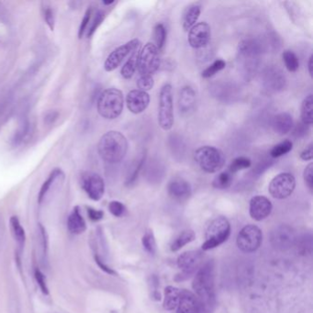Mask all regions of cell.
<instances>
[{"instance_id": "39", "label": "cell", "mask_w": 313, "mask_h": 313, "mask_svg": "<svg viewBox=\"0 0 313 313\" xmlns=\"http://www.w3.org/2000/svg\"><path fill=\"white\" fill-rule=\"evenodd\" d=\"M142 241H143L144 247L149 254H151V255L155 254V252H156V241L154 239L153 231L149 230V231L145 232V235L143 236Z\"/></svg>"}, {"instance_id": "52", "label": "cell", "mask_w": 313, "mask_h": 313, "mask_svg": "<svg viewBox=\"0 0 313 313\" xmlns=\"http://www.w3.org/2000/svg\"><path fill=\"white\" fill-rule=\"evenodd\" d=\"M58 116H59V113L57 111H49L44 118V121L47 124H52L56 121Z\"/></svg>"}, {"instance_id": "35", "label": "cell", "mask_w": 313, "mask_h": 313, "mask_svg": "<svg viewBox=\"0 0 313 313\" xmlns=\"http://www.w3.org/2000/svg\"><path fill=\"white\" fill-rule=\"evenodd\" d=\"M154 40H155V46L159 49V51L164 48L166 40V27L162 23H158L154 27Z\"/></svg>"}, {"instance_id": "53", "label": "cell", "mask_w": 313, "mask_h": 313, "mask_svg": "<svg viewBox=\"0 0 313 313\" xmlns=\"http://www.w3.org/2000/svg\"><path fill=\"white\" fill-rule=\"evenodd\" d=\"M308 69H309V74L311 76H313V55L309 58V63H308Z\"/></svg>"}, {"instance_id": "41", "label": "cell", "mask_w": 313, "mask_h": 313, "mask_svg": "<svg viewBox=\"0 0 313 313\" xmlns=\"http://www.w3.org/2000/svg\"><path fill=\"white\" fill-rule=\"evenodd\" d=\"M137 86L139 88V90L142 91H148L153 89L154 86V81H153L152 75H139V78L137 80Z\"/></svg>"}, {"instance_id": "18", "label": "cell", "mask_w": 313, "mask_h": 313, "mask_svg": "<svg viewBox=\"0 0 313 313\" xmlns=\"http://www.w3.org/2000/svg\"><path fill=\"white\" fill-rule=\"evenodd\" d=\"M177 313H201L199 298L191 291L185 289L180 291Z\"/></svg>"}, {"instance_id": "42", "label": "cell", "mask_w": 313, "mask_h": 313, "mask_svg": "<svg viewBox=\"0 0 313 313\" xmlns=\"http://www.w3.org/2000/svg\"><path fill=\"white\" fill-rule=\"evenodd\" d=\"M145 161V155H143L142 158L140 159V161H138L136 164L134 165V167L131 170L130 174H129V177H127V180H126V183H125L126 185H132V184L135 182V180H136L137 177H138V175H139V172L141 171V169L143 167V165H144Z\"/></svg>"}, {"instance_id": "23", "label": "cell", "mask_w": 313, "mask_h": 313, "mask_svg": "<svg viewBox=\"0 0 313 313\" xmlns=\"http://www.w3.org/2000/svg\"><path fill=\"white\" fill-rule=\"evenodd\" d=\"M265 87L271 90H279L285 87V76L276 68H270L265 73Z\"/></svg>"}, {"instance_id": "4", "label": "cell", "mask_w": 313, "mask_h": 313, "mask_svg": "<svg viewBox=\"0 0 313 313\" xmlns=\"http://www.w3.org/2000/svg\"><path fill=\"white\" fill-rule=\"evenodd\" d=\"M194 159L200 168L208 174L221 171L226 163L224 153L213 146H202L197 149L194 153Z\"/></svg>"}, {"instance_id": "7", "label": "cell", "mask_w": 313, "mask_h": 313, "mask_svg": "<svg viewBox=\"0 0 313 313\" xmlns=\"http://www.w3.org/2000/svg\"><path fill=\"white\" fill-rule=\"evenodd\" d=\"M160 51L152 42H148L139 53L138 72L139 75H152L160 67Z\"/></svg>"}, {"instance_id": "30", "label": "cell", "mask_w": 313, "mask_h": 313, "mask_svg": "<svg viewBox=\"0 0 313 313\" xmlns=\"http://www.w3.org/2000/svg\"><path fill=\"white\" fill-rule=\"evenodd\" d=\"M30 129H31V123L28 120V118L27 117L22 118L20 123H19V126L17 129L16 133L12 139V145H15V146L20 145L29 135Z\"/></svg>"}, {"instance_id": "38", "label": "cell", "mask_w": 313, "mask_h": 313, "mask_svg": "<svg viewBox=\"0 0 313 313\" xmlns=\"http://www.w3.org/2000/svg\"><path fill=\"white\" fill-rule=\"evenodd\" d=\"M42 17H43V19L45 21V23L48 25L49 28L51 31H54L55 30V11L54 9L52 8V7L43 2L42 3Z\"/></svg>"}, {"instance_id": "12", "label": "cell", "mask_w": 313, "mask_h": 313, "mask_svg": "<svg viewBox=\"0 0 313 313\" xmlns=\"http://www.w3.org/2000/svg\"><path fill=\"white\" fill-rule=\"evenodd\" d=\"M270 241L275 248L283 251L289 249L297 242V236L290 226L280 225L272 231Z\"/></svg>"}, {"instance_id": "36", "label": "cell", "mask_w": 313, "mask_h": 313, "mask_svg": "<svg viewBox=\"0 0 313 313\" xmlns=\"http://www.w3.org/2000/svg\"><path fill=\"white\" fill-rule=\"evenodd\" d=\"M251 166H252V161L250 160L249 158L244 157V156H240V157L235 158L231 163V165L229 166V172L233 174V173H236V172L241 171L243 169L249 168Z\"/></svg>"}, {"instance_id": "24", "label": "cell", "mask_w": 313, "mask_h": 313, "mask_svg": "<svg viewBox=\"0 0 313 313\" xmlns=\"http://www.w3.org/2000/svg\"><path fill=\"white\" fill-rule=\"evenodd\" d=\"M201 7L199 4H192L185 8L184 15H183V29L185 32L190 30L193 26L197 24V21L201 16Z\"/></svg>"}, {"instance_id": "25", "label": "cell", "mask_w": 313, "mask_h": 313, "mask_svg": "<svg viewBox=\"0 0 313 313\" xmlns=\"http://www.w3.org/2000/svg\"><path fill=\"white\" fill-rule=\"evenodd\" d=\"M10 228L12 231V234L16 240L18 252L21 253L24 248L25 242H26V233H25L24 228L20 224L19 220L16 216H12L9 220Z\"/></svg>"}, {"instance_id": "5", "label": "cell", "mask_w": 313, "mask_h": 313, "mask_svg": "<svg viewBox=\"0 0 313 313\" xmlns=\"http://www.w3.org/2000/svg\"><path fill=\"white\" fill-rule=\"evenodd\" d=\"M231 233V224L225 217L215 218L210 221L206 231V241L202 244L204 251L216 248L228 240Z\"/></svg>"}, {"instance_id": "20", "label": "cell", "mask_w": 313, "mask_h": 313, "mask_svg": "<svg viewBox=\"0 0 313 313\" xmlns=\"http://www.w3.org/2000/svg\"><path fill=\"white\" fill-rule=\"evenodd\" d=\"M196 93L191 87H184L181 89L178 98V106L180 112L189 114L193 111L196 106Z\"/></svg>"}, {"instance_id": "37", "label": "cell", "mask_w": 313, "mask_h": 313, "mask_svg": "<svg viewBox=\"0 0 313 313\" xmlns=\"http://www.w3.org/2000/svg\"><path fill=\"white\" fill-rule=\"evenodd\" d=\"M225 66H226L225 61L221 60V59H218L215 62H213L209 66H208V67L202 72L201 75H202V77H204V78H209V77L215 75L218 72L223 70Z\"/></svg>"}, {"instance_id": "10", "label": "cell", "mask_w": 313, "mask_h": 313, "mask_svg": "<svg viewBox=\"0 0 313 313\" xmlns=\"http://www.w3.org/2000/svg\"><path fill=\"white\" fill-rule=\"evenodd\" d=\"M140 44V40L133 39L115 49L105 61V70L107 72H112L115 69H117L126 57L131 55L137 49H139Z\"/></svg>"}, {"instance_id": "27", "label": "cell", "mask_w": 313, "mask_h": 313, "mask_svg": "<svg viewBox=\"0 0 313 313\" xmlns=\"http://www.w3.org/2000/svg\"><path fill=\"white\" fill-rule=\"evenodd\" d=\"M180 297V290L169 286L165 289V299H164V308L166 311H173L177 309Z\"/></svg>"}, {"instance_id": "46", "label": "cell", "mask_w": 313, "mask_h": 313, "mask_svg": "<svg viewBox=\"0 0 313 313\" xmlns=\"http://www.w3.org/2000/svg\"><path fill=\"white\" fill-rule=\"evenodd\" d=\"M298 248L300 250L301 254H311L312 250H313V240H312V236H304L303 238H301L300 240V243L298 245Z\"/></svg>"}, {"instance_id": "26", "label": "cell", "mask_w": 313, "mask_h": 313, "mask_svg": "<svg viewBox=\"0 0 313 313\" xmlns=\"http://www.w3.org/2000/svg\"><path fill=\"white\" fill-rule=\"evenodd\" d=\"M64 175L63 173V171L61 169L55 168L54 169L50 176H49L47 180L42 184L41 187H40V192H39V195H38V202L39 204H41L42 201L45 200L47 194H48L52 185H54V184L55 183L58 178H64Z\"/></svg>"}, {"instance_id": "11", "label": "cell", "mask_w": 313, "mask_h": 313, "mask_svg": "<svg viewBox=\"0 0 313 313\" xmlns=\"http://www.w3.org/2000/svg\"><path fill=\"white\" fill-rule=\"evenodd\" d=\"M202 256L200 252L188 251L180 255L177 259V265L182 270V273L177 276L176 280H185L190 277L200 266Z\"/></svg>"}, {"instance_id": "31", "label": "cell", "mask_w": 313, "mask_h": 313, "mask_svg": "<svg viewBox=\"0 0 313 313\" xmlns=\"http://www.w3.org/2000/svg\"><path fill=\"white\" fill-rule=\"evenodd\" d=\"M195 239V233L191 230L184 231L183 233H180L176 240L172 242L171 244V250L173 252H177L178 250L184 247L185 244L191 242Z\"/></svg>"}, {"instance_id": "9", "label": "cell", "mask_w": 313, "mask_h": 313, "mask_svg": "<svg viewBox=\"0 0 313 313\" xmlns=\"http://www.w3.org/2000/svg\"><path fill=\"white\" fill-rule=\"evenodd\" d=\"M262 241V231L256 225H246L238 234L237 245L244 253H253L260 247Z\"/></svg>"}, {"instance_id": "19", "label": "cell", "mask_w": 313, "mask_h": 313, "mask_svg": "<svg viewBox=\"0 0 313 313\" xmlns=\"http://www.w3.org/2000/svg\"><path fill=\"white\" fill-rule=\"evenodd\" d=\"M167 191L175 201H186L191 195V186L183 178H175L169 182Z\"/></svg>"}, {"instance_id": "16", "label": "cell", "mask_w": 313, "mask_h": 313, "mask_svg": "<svg viewBox=\"0 0 313 313\" xmlns=\"http://www.w3.org/2000/svg\"><path fill=\"white\" fill-rule=\"evenodd\" d=\"M272 203L266 197L256 196L250 201V216L257 221H263L271 214Z\"/></svg>"}, {"instance_id": "45", "label": "cell", "mask_w": 313, "mask_h": 313, "mask_svg": "<svg viewBox=\"0 0 313 313\" xmlns=\"http://www.w3.org/2000/svg\"><path fill=\"white\" fill-rule=\"evenodd\" d=\"M39 231H40V244L42 249V255L43 257H47L48 253V235L46 233L45 228L42 225L39 224Z\"/></svg>"}, {"instance_id": "28", "label": "cell", "mask_w": 313, "mask_h": 313, "mask_svg": "<svg viewBox=\"0 0 313 313\" xmlns=\"http://www.w3.org/2000/svg\"><path fill=\"white\" fill-rule=\"evenodd\" d=\"M139 49L134 51L128 59V61L121 68V74L123 78L125 79H130L133 74L136 72L138 68V58H139Z\"/></svg>"}, {"instance_id": "21", "label": "cell", "mask_w": 313, "mask_h": 313, "mask_svg": "<svg viewBox=\"0 0 313 313\" xmlns=\"http://www.w3.org/2000/svg\"><path fill=\"white\" fill-rule=\"evenodd\" d=\"M274 131L279 135L288 134L293 128L292 116L288 112H281L274 117L272 122Z\"/></svg>"}, {"instance_id": "51", "label": "cell", "mask_w": 313, "mask_h": 313, "mask_svg": "<svg viewBox=\"0 0 313 313\" xmlns=\"http://www.w3.org/2000/svg\"><path fill=\"white\" fill-rule=\"evenodd\" d=\"M95 260L97 265L104 271L106 273L110 274V275H116V272L113 270L112 268H110L109 265H106L104 261H102V259L98 256H95Z\"/></svg>"}, {"instance_id": "47", "label": "cell", "mask_w": 313, "mask_h": 313, "mask_svg": "<svg viewBox=\"0 0 313 313\" xmlns=\"http://www.w3.org/2000/svg\"><path fill=\"white\" fill-rule=\"evenodd\" d=\"M303 177H304V182H305L307 186L310 188V190L313 189V163L309 164L306 166L304 173H303Z\"/></svg>"}, {"instance_id": "29", "label": "cell", "mask_w": 313, "mask_h": 313, "mask_svg": "<svg viewBox=\"0 0 313 313\" xmlns=\"http://www.w3.org/2000/svg\"><path fill=\"white\" fill-rule=\"evenodd\" d=\"M313 95H309L306 96L301 104V110H300V116L301 121L304 125L310 126L313 122Z\"/></svg>"}, {"instance_id": "40", "label": "cell", "mask_w": 313, "mask_h": 313, "mask_svg": "<svg viewBox=\"0 0 313 313\" xmlns=\"http://www.w3.org/2000/svg\"><path fill=\"white\" fill-rule=\"evenodd\" d=\"M34 277H35V280L37 282V284H38V286L40 288V291L42 292V294L45 295V296L49 295L50 291H49L46 276H44V274L42 273L40 269L36 268L35 271H34Z\"/></svg>"}, {"instance_id": "6", "label": "cell", "mask_w": 313, "mask_h": 313, "mask_svg": "<svg viewBox=\"0 0 313 313\" xmlns=\"http://www.w3.org/2000/svg\"><path fill=\"white\" fill-rule=\"evenodd\" d=\"M158 123L164 130L171 129L174 125V105L173 90L170 84L162 87L159 96Z\"/></svg>"}, {"instance_id": "33", "label": "cell", "mask_w": 313, "mask_h": 313, "mask_svg": "<svg viewBox=\"0 0 313 313\" xmlns=\"http://www.w3.org/2000/svg\"><path fill=\"white\" fill-rule=\"evenodd\" d=\"M283 62L289 72H296L299 67V62L296 54L292 51L287 50L283 53Z\"/></svg>"}, {"instance_id": "54", "label": "cell", "mask_w": 313, "mask_h": 313, "mask_svg": "<svg viewBox=\"0 0 313 313\" xmlns=\"http://www.w3.org/2000/svg\"><path fill=\"white\" fill-rule=\"evenodd\" d=\"M113 3H114L113 0H111V1H103V4H105V5H111Z\"/></svg>"}, {"instance_id": "48", "label": "cell", "mask_w": 313, "mask_h": 313, "mask_svg": "<svg viewBox=\"0 0 313 313\" xmlns=\"http://www.w3.org/2000/svg\"><path fill=\"white\" fill-rule=\"evenodd\" d=\"M91 13H92V10L91 8H88L86 14H85V17L81 22L80 27H79V31H78V37L79 39H81L84 35L85 32L87 31V28L89 26V22H90V19H91Z\"/></svg>"}, {"instance_id": "49", "label": "cell", "mask_w": 313, "mask_h": 313, "mask_svg": "<svg viewBox=\"0 0 313 313\" xmlns=\"http://www.w3.org/2000/svg\"><path fill=\"white\" fill-rule=\"evenodd\" d=\"M88 214L89 219L93 221H98L104 217V212L102 210H97L92 208H88Z\"/></svg>"}, {"instance_id": "3", "label": "cell", "mask_w": 313, "mask_h": 313, "mask_svg": "<svg viewBox=\"0 0 313 313\" xmlns=\"http://www.w3.org/2000/svg\"><path fill=\"white\" fill-rule=\"evenodd\" d=\"M124 98L120 89L104 90L97 99L96 109L98 114L107 120L117 119L123 110Z\"/></svg>"}, {"instance_id": "17", "label": "cell", "mask_w": 313, "mask_h": 313, "mask_svg": "<svg viewBox=\"0 0 313 313\" xmlns=\"http://www.w3.org/2000/svg\"><path fill=\"white\" fill-rule=\"evenodd\" d=\"M150 103V96L147 92L134 89L126 96V104L129 110L133 114L144 112Z\"/></svg>"}, {"instance_id": "8", "label": "cell", "mask_w": 313, "mask_h": 313, "mask_svg": "<svg viewBox=\"0 0 313 313\" xmlns=\"http://www.w3.org/2000/svg\"><path fill=\"white\" fill-rule=\"evenodd\" d=\"M296 187V179L289 173H281L274 177L269 183L268 190L276 200H285L291 196Z\"/></svg>"}, {"instance_id": "22", "label": "cell", "mask_w": 313, "mask_h": 313, "mask_svg": "<svg viewBox=\"0 0 313 313\" xmlns=\"http://www.w3.org/2000/svg\"><path fill=\"white\" fill-rule=\"evenodd\" d=\"M67 227L70 233L73 234H81L85 233L87 230V223L85 219L82 216L78 207H75L73 209L71 214L68 217Z\"/></svg>"}, {"instance_id": "34", "label": "cell", "mask_w": 313, "mask_h": 313, "mask_svg": "<svg viewBox=\"0 0 313 313\" xmlns=\"http://www.w3.org/2000/svg\"><path fill=\"white\" fill-rule=\"evenodd\" d=\"M293 149V144L289 140H285L278 145H275L270 151V155L273 158H278L287 153H289Z\"/></svg>"}, {"instance_id": "14", "label": "cell", "mask_w": 313, "mask_h": 313, "mask_svg": "<svg viewBox=\"0 0 313 313\" xmlns=\"http://www.w3.org/2000/svg\"><path fill=\"white\" fill-rule=\"evenodd\" d=\"M82 186L92 201H100L105 193L103 178L96 173H88L83 177Z\"/></svg>"}, {"instance_id": "15", "label": "cell", "mask_w": 313, "mask_h": 313, "mask_svg": "<svg viewBox=\"0 0 313 313\" xmlns=\"http://www.w3.org/2000/svg\"><path fill=\"white\" fill-rule=\"evenodd\" d=\"M211 29L207 22H199L189 30L188 42L192 48L201 49L209 44Z\"/></svg>"}, {"instance_id": "44", "label": "cell", "mask_w": 313, "mask_h": 313, "mask_svg": "<svg viewBox=\"0 0 313 313\" xmlns=\"http://www.w3.org/2000/svg\"><path fill=\"white\" fill-rule=\"evenodd\" d=\"M109 210L113 216L121 217L126 212V208L120 201H111L109 204Z\"/></svg>"}, {"instance_id": "1", "label": "cell", "mask_w": 313, "mask_h": 313, "mask_svg": "<svg viewBox=\"0 0 313 313\" xmlns=\"http://www.w3.org/2000/svg\"><path fill=\"white\" fill-rule=\"evenodd\" d=\"M215 266L209 261L196 274L193 289L201 304V313H210L215 305Z\"/></svg>"}, {"instance_id": "50", "label": "cell", "mask_w": 313, "mask_h": 313, "mask_svg": "<svg viewBox=\"0 0 313 313\" xmlns=\"http://www.w3.org/2000/svg\"><path fill=\"white\" fill-rule=\"evenodd\" d=\"M313 144L308 145L300 153V158L303 161H312L313 158Z\"/></svg>"}, {"instance_id": "43", "label": "cell", "mask_w": 313, "mask_h": 313, "mask_svg": "<svg viewBox=\"0 0 313 313\" xmlns=\"http://www.w3.org/2000/svg\"><path fill=\"white\" fill-rule=\"evenodd\" d=\"M104 11L98 10L96 14H95V17H94L91 24L89 26V32H88V36H89V37H91V36L95 33V32L97 30V28L100 26V24L102 23V21L104 20Z\"/></svg>"}, {"instance_id": "13", "label": "cell", "mask_w": 313, "mask_h": 313, "mask_svg": "<svg viewBox=\"0 0 313 313\" xmlns=\"http://www.w3.org/2000/svg\"><path fill=\"white\" fill-rule=\"evenodd\" d=\"M260 48L258 43L253 40H243L239 44V61L248 71L254 70L257 66Z\"/></svg>"}, {"instance_id": "32", "label": "cell", "mask_w": 313, "mask_h": 313, "mask_svg": "<svg viewBox=\"0 0 313 313\" xmlns=\"http://www.w3.org/2000/svg\"><path fill=\"white\" fill-rule=\"evenodd\" d=\"M233 184V175L230 172H222L219 174L212 181V185L217 189H226Z\"/></svg>"}, {"instance_id": "2", "label": "cell", "mask_w": 313, "mask_h": 313, "mask_svg": "<svg viewBox=\"0 0 313 313\" xmlns=\"http://www.w3.org/2000/svg\"><path fill=\"white\" fill-rule=\"evenodd\" d=\"M97 151L102 160L109 164H118L128 152V141L120 131L110 130L100 138Z\"/></svg>"}]
</instances>
